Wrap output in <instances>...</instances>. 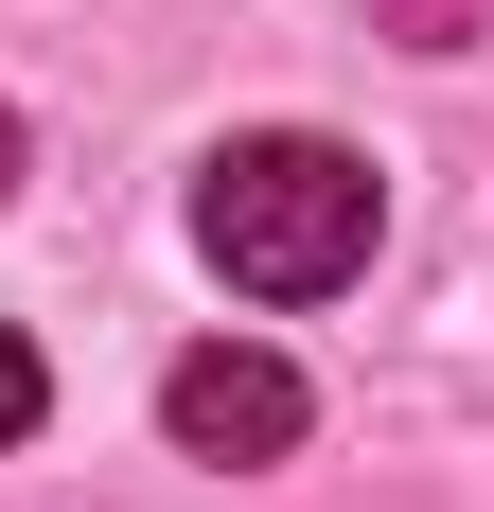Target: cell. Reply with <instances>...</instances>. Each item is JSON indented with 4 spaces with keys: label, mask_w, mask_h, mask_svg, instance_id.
<instances>
[{
    "label": "cell",
    "mask_w": 494,
    "mask_h": 512,
    "mask_svg": "<svg viewBox=\"0 0 494 512\" xmlns=\"http://www.w3.org/2000/svg\"><path fill=\"white\" fill-rule=\"evenodd\" d=\"M371 230H389V195H371V159L318 142V124H265V142L195 159V248L247 301H336L353 265H371Z\"/></svg>",
    "instance_id": "6da1fadb"
},
{
    "label": "cell",
    "mask_w": 494,
    "mask_h": 512,
    "mask_svg": "<svg viewBox=\"0 0 494 512\" xmlns=\"http://www.w3.org/2000/svg\"><path fill=\"white\" fill-rule=\"evenodd\" d=\"M159 424H177V460H283L300 424V371L283 354H247V336H195V354L159 371Z\"/></svg>",
    "instance_id": "7a4b0ae2"
},
{
    "label": "cell",
    "mask_w": 494,
    "mask_h": 512,
    "mask_svg": "<svg viewBox=\"0 0 494 512\" xmlns=\"http://www.w3.org/2000/svg\"><path fill=\"white\" fill-rule=\"evenodd\" d=\"M36 407H53V371H36V336H0V442H36Z\"/></svg>",
    "instance_id": "3957f363"
},
{
    "label": "cell",
    "mask_w": 494,
    "mask_h": 512,
    "mask_svg": "<svg viewBox=\"0 0 494 512\" xmlns=\"http://www.w3.org/2000/svg\"><path fill=\"white\" fill-rule=\"evenodd\" d=\"M0 195H18V106H0Z\"/></svg>",
    "instance_id": "277c9868"
}]
</instances>
